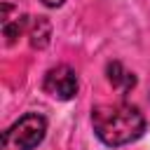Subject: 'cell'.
I'll list each match as a JSON object with an SVG mask.
<instances>
[{"mask_svg":"<svg viewBox=\"0 0 150 150\" xmlns=\"http://www.w3.org/2000/svg\"><path fill=\"white\" fill-rule=\"evenodd\" d=\"M91 127L105 145H127L141 138L145 129L143 112L129 103H105L91 110Z\"/></svg>","mask_w":150,"mask_h":150,"instance_id":"cell-1","label":"cell"},{"mask_svg":"<svg viewBox=\"0 0 150 150\" xmlns=\"http://www.w3.org/2000/svg\"><path fill=\"white\" fill-rule=\"evenodd\" d=\"M47 131V122L38 112H28L21 120H16L0 141V150H33Z\"/></svg>","mask_w":150,"mask_h":150,"instance_id":"cell-2","label":"cell"},{"mask_svg":"<svg viewBox=\"0 0 150 150\" xmlns=\"http://www.w3.org/2000/svg\"><path fill=\"white\" fill-rule=\"evenodd\" d=\"M42 89L54 96V98H61V101H68L77 94V75L70 66H54L47 70L45 80H42Z\"/></svg>","mask_w":150,"mask_h":150,"instance_id":"cell-3","label":"cell"},{"mask_svg":"<svg viewBox=\"0 0 150 150\" xmlns=\"http://www.w3.org/2000/svg\"><path fill=\"white\" fill-rule=\"evenodd\" d=\"M28 38H30V47L35 49H45L49 45L52 38V23L47 16H33L28 23Z\"/></svg>","mask_w":150,"mask_h":150,"instance_id":"cell-4","label":"cell"},{"mask_svg":"<svg viewBox=\"0 0 150 150\" xmlns=\"http://www.w3.org/2000/svg\"><path fill=\"white\" fill-rule=\"evenodd\" d=\"M105 73H108L110 84H112V87H117V89L129 91V89L136 84L134 73H127V70L122 68V63H120V61H110V63H108V68H105Z\"/></svg>","mask_w":150,"mask_h":150,"instance_id":"cell-5","label":"cell"},{"mask_svg":"<svg viewBox=\"0 0 150 150\" xmlns=\"http://www.w3.org/2000/svg\"><path fill=\"white\" fill-rule=\"evenodd\" d=\"M28 23H30V16H16L14 21H12V19L2 21V35H5V42H7V45H14L16 38H19L23 30H28Z\"/></svg>","mask_w":150,"mask_h":150,"instance_id":"cell-6","label":"cell"},{"mask_svg":"<svg viewBox=\"0 0 150 150\" xmlns=\"http://www.w3.org/2000/svg\"><path fill=\"white\" fill-rule=\"evenodd\" d=\"M40 2H42L45 7H61L66 0H40Z\"/></svg>","mask_w":150,"mask_h":150,"instance_id":"cell-7","label":"cell"}]
</instances>
